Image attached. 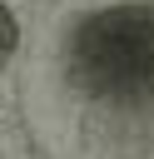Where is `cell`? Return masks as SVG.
Wrapping results in <instances>:
<instances>
[{"mask_svg": "<svg viewBox=\"0 0 154 159\" xmlns=\"http://www.w3.org/2000/svg\"><path fill=\"white\" fill-rule=\"evenodd\" d=\"M15 40H20V30H15V15H10V10L0 5V65H5L10 55H15Z\"/></svg>", "mask_w": 154, "mask_h": 159, "instance_id": "cell-2", "label": "cell"}, {"mask_svg": "<svg viewBox=\"0 0 154 159\" xmlns=\"http://www.w3.org/2000/svg\"><path fill=\"white\" fill-rule=\"evenodd\" d=\"M65 70L94 99L154 94V5L89 10L65 40Z\"/></svg>", "mask_w": 154, "mask_h": 159, "instance_id": "cell-1", "label": "cell"}]
</instances>
